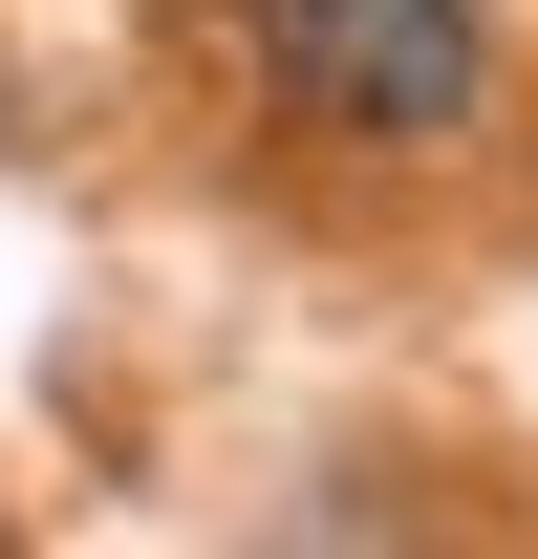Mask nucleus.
<instances>
[{
    "label": "nucleus",
    "instance_id": "1",
    "mask_svg": "<svg viewBox=\"0 0 538 559\" xmlns=\"http://www.w3.org/2000/svg\"><path fill=\"white\" fill-rule=\"evenodd\" d=\"M237 44L344 151H473L495 130V22L473 0H237Z\"/></svg>",
    "mask_w": 538,
    "mask_h": 559
}]
</instances>
